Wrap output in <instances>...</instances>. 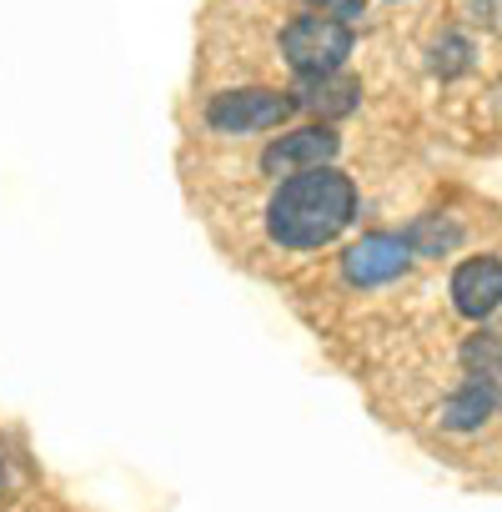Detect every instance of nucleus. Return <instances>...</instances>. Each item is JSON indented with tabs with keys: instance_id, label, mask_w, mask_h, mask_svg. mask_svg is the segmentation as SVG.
I'll return each instance as SVG.
<instances>
[{
	"instance_id": "1",
	"label": "nucleus",
	"mask_w": 502,
	"mask_h": 512,
	"mask_svg": "<svg viewBox=\"0 0 502 512\" xmlns=\"http://www.w3.org/2000/svg\"><path fill=\"white\" fill-rule=\"evenodd\" d=\"M352 211H357V186L337 166H312L277 186L267 206V231L287 251H317L342 236Z\"/></svg>"
},
{
	"instance_id": "2",
	"label": "nucleus",
	"mask_w": 502,
	"mask_h": 512,
	"mask_svg": "<svg viewBox=\"0 0 502 512\" xmlns=\"http://www.w3.org/2000/svg\"><path fill=\"white\" fill-rule=\"evenodd\" d=\"M282 56L302 81L307 76H332L352 56V26L332 21V16H297L282 31Z\"/></svg>"
},
{
	"instance_id": "3",
	"label": "nucleus",
	"mask_w": 502,
	"mask_h": 512,
	"mask_svg": "<svg viewBox=\"0 0 502 512\" xmlns=\"http://www.w3.org/2000/svg\"><path fill=\"white\" fill-rule=\"evenodd\" d=\"M292 111H297V101H292L287 91L241 86V91H221V96H211L206 121H211L216 131L241 136V131H272V126H282Z\"/></svg>"
},
{
	"instance_id": "4",
	"label": "nucleus",
	"mask_w": 502,
	"mask_h": 512,
	"mask_svg": "<svg viewBox=\"0 0 502 512\" xmlns=\"http://www.w3.org/2000/svg\"><path fill=\"white\" fill-rule=\"evenodd\" d=\"M337 146H342V141H337L332 126H302V131L277 136V141L262 151V171H267V176H297V171H312V166H332Z\"/></svg>"
},
{
	"instance_id": "5",
	"label": "nucleus",
	"mask_w": 502,
	"mask_h": 512,
	"mask_svg": "<svg viewBox=\"0 0 502 512\" xmlns=\"http://www.w3.org/2000/svg\"><path fill=\"white\" fill-rule=\"evenodd\" d=\"M412 267V251H407V241L402 236H362L347 256H342V272H347V282L352 287H387V282H397L402 272Z\"/></svg>"
},
{
	"instance_id": "6",
	"label": "nucleus",
	"mask_w": 502,
	"mask_h": 512,
	"mask_svg": "<svg viewBox=\"0 0 502 512\" xmlns=\"http://www.w3.org/2000/svg\"><path fill=\"white\" fill-rule=\"evenodd\" d=\"M452 302L472 322H482L502 307V262L497 256H472V262H462L452 272Z\"/></svg>"
},
{
	"instance_id": "7",
	"label": "nucleus",
	"mask_w": 502,
	"mask_h": 512,
	"mask_svg": "<svg viewBox=\"0 0 502 512\" xmlns=\"http://www.w3.org/2000/svg\"><path fill=\"white\" fill-rule=\"evenodd\" d=\"M492 407H497L492 382H487V377H472V382H462V387L442 402V427H452V432H472V427H482V422L492 417Z\"/></svg>"
},
{
	"instance_id": "8",
	"label": "nucleus",
	"mask_w": 502,
	"mask_h": 512,
	"mask_svg": "<svg viewBox=\"0 0 502 512\" xmlns=\"http://www.w3.org/2000/svg\"><path fill=\"white\" fill-rule=\"evenodd\" d=\"M357 96H362V86L352 81V76H307V86L297 91V106H307V111H317V116H352L357 111Z\"/></svg>"
},
{
	"instance_id": "9",
	"label": "nucleus",
	"mask_w": 502,
	"mask_h": 512,
	"mask_svg": "<svg viewBox=\"0 0 502 512\" xmlns=\"http://www.w3.org/2000/svg\"><path fill=\"white\" fill-rule=\"evenodd\" d=\"M402 241H407V251H412V256H442V251H452V246L462 241V231H457L452 221L422 216V221H417V226H412Z\"/></svg>"
},
{
	"instance_id": "10",
	"label": "nucleus",
	"mask_w": 502,
	"mask_h": 512,
	"mask_svg": "<svg viewBox=\"0 0 502 512\" xmlns=\"http://www.w3.org/2000/svg\"><path fill=\"white\" fill-rule=\"evenodd\" d=\"M467 367H482V377H492L497 367H502V342L497 337H477V342H467Z\"/></svg>"
},
{
	"instance_id": "11",
	"label": "nucleus",
	"mask_w": 502,
	"mask_h": 512,
	"mask_svg": "<svg viewBox=\"0 0 502 512\" xmlns=\"http://www.w3.org/2000/svg\"><path fill=\"white\" fill-rule=\"evenodd\" d=\"M432 66H437L442 76H452V71H467V41H457V36H452V41H442Z\"/></svg>"
},
{
	"instance_id": "12",
	"label": "nucleus",
	"mask_w": 502,
	"mask_h": 512,
	"mask_svg": "<svg viewBox=\"0 0 502 512\" xmlns=\"http://www.w3.org/2000/svg\"><path fill=\"white\" fill-rule=\"evenodd\" d=\"M312 6H322L317 16H332V21H352V16H362V6H367V0H312Z\"/></svg>"
}]
</instances>
